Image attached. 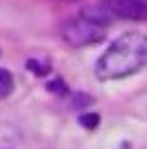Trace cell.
Segmentation results:
<instances>
[{
	"mask_svg": "<svg viewBox=\"0 0 147 149\" xmlns=\"http://www.w3.org/2000/svg\"><path fill=\"white\" fill-rule=\"evenodd\" d=\"M79 124L83 128H88V130H94L100 124V115L98 113H81L79 115Z\"/></svg>",
	"mask_w": 147,
	"mask_h": 149,
	"instance_id": "obj_6",
	"label": "cell"
},
{
	"mask_svg": "<svg viewBox=\"0 0 147 149\" xmlns=\"http://www.w3.org/2000/svg\"><path fill=\"white\" fill-rule=\"evenodd\" d=\"M107 36V32L102 26H96L88 22L83 17L77 19H68L62 26V40L70 47H88V45H96Z\"/></svg>",
	"mask_w": 147,
	"mask_h": 149,
	"instance_id": "obj_2",
	"label": "cell"
},
{
	"mask_svg": "<svg viewBox=\"0 0 147 149\" xmlns=\"http://www.w3.org/2000/svg\"><path fill=\"white\" fill-rule=\"evenodd\" d=\"M147 64V36L143 32H124L96 60L100 81H117L134 74Z\"/></svg>",
	"mask_w": 147,
	"mask_h": 149,
	"instance_id": "obj_1",
	"label": "cell"
},
{
	"mask_svg": "<svg viewBox=\"0 0 147 149\" xmlns=\"http://www.w3.org/2000/svg\"><path fill=\"white\" fill-rule=\"evenodd\" d=\"M115 17L130 19V22H145L147 19V0H102Z\"/></svg>",
	"mask_w": 147,
	"mask_h": 149,
	"instance_id": "obj_3",
	"label": "cell"
},
{
	"mask_svg": "<svg viewBox=\"0 0 147 149\" xmlns=\"http://www.w3.org/2000/svg\"><path fill=\"white\" fill-rule=\"evenodd\" d=\"M47 90L53 92V94H66V85H64L62 79H53V81L47 83Z\"/></svg>",
	"mask_w": 147,
	"mask_h": 149,
	"instance_id": "obj_9",
	"label": "cell"
},
{
	"mask_svg": "<svg viewBox=\"0 0 147 149\" xmlns=\"http://www.w3.org/2000/svg\"><path fill=\"white\" fill-rule=\"evenodd\" d=\"M13 85H15L13 74L6 70V68H0V100L9 98L11 94H13Z\"/></svg>",
	"mask_w": 147,
	"mask_h": 149,
	"instance_id": "obj_5",
	"label": "cell"
},
{
	"mask_svg": "<svg viewBox=\"0 0 147 149\" xmlns=\"http://www.w3.org/2000/svg\"><path fill=\"white\" fill-rule=\"evenodd\" d=\"M90 102H92V96L77 92V94H72V102H70V107H72V109H81V107H88Z\"/></svg>",
	"mask_w": 147,
	"mask_h": 149,
	"instance_id": "obj_7",
	"label": "cell"
},
{
	"mask_svg": "<svg viewBox=\"0 0 147 149\" xmlns=\"http://www.w3.org/2000/svg\"><path fill=\"white\" fill-rule=\"evenodd\" d=\"M81 17L88 19V22H92V24H96V26H102V28H107V26H111L113 22H115V15L107 9L105 2L85 6V9L81 11Z\"/></svg>",
	"mask_w": 147,
	"mask_h": 149,
	"instance_id": "obj_4",
	"label": "cell"
},
{
	"mask_svg": "<svg viewBox=\"0 0 147 149\" xmlns=\"http://www.w3.org/2000/svg\"><path fill=\"white\" fill-rule=\"evenodd\" d=\"M28 70L34 72V74H47L49 72V66L43 64V62H36V60H28Z\"/></svg>",
	"mask_w": 147,
	"mask_h": 149,
	"instance_id": "obj_8",
	"label": "cell"
},
{
	"mask_svg": "<svg viewBox=\"0 0 147 149\" xmlns=\"http://www.w3.org/2000/svg\"><path fill=\"white\" fill-rule=\"evenodd\" d=\"M70 2H72V0H70Z\"/></svg>",
	"mask_w": 147,
	"mask_h": 149,
	"instance_id": "obj_10",
	"label": "cell"
}]
</instances>
